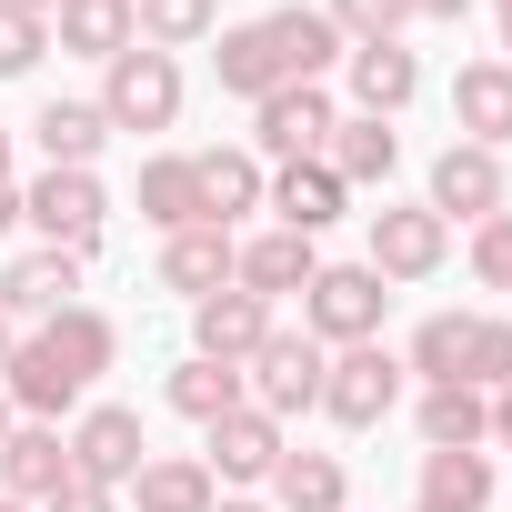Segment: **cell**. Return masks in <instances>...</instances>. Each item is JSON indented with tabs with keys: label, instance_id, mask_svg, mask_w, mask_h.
Returning <instances> with one entry per match:
<instances>
[{
	"label": "cell",
	"instance_id": "1",
	"mask_svg": "<svg viewBox=\"0 0 512 512\" xmlns=\"http://www.w3.org/2000/svg\"><path fill=\"white\" fill-rule=\"evenodd\" d=\"M342 31L322 21V11H262V21H231L221 31V51H211V71H221V91L231 101H272V91H292V81H322V71H342Z\"/></svg>",
	"mask_w": 512,
	"mask_h": 512
},
{
	"label": "cell",
	"instance_id": "2",
	"mask_svg": "<svg viewBox=\"0 0 512 512\" xmlns=\"http://www.w3.org/2000/svg\"><path fill=\"white\" fill-rule=\"evenodd\" d=\"M382 322H392V282H382L372 262H322V272H312V292H302V332H312L322 352L382 342Z\"/></svg>",
	"mask_w": 512,
	"mask_h": 512
},
{
	"label": "cell",
	"instance_id": "3",
	"mask_svg": "<svg viewBox=\"0 0 512 512\" xmlns=\"http://www.w3.org/2000/svg\"><path fill=\"white\" fill-rule=\"evenodd\" d=\"M322 372H332V352H322L312 332H272L262 352L241 362V392H251V412H272V422L292 432L302 412H322Z\"/></svg>",
	"mask_w": 512,
	"mask_h": 512
},
{
	"label": "cell",
	"instance_id": "4",
	"mask_svg": "<svg viewBox=\"0 0 512 512\" xmlns=\"http://www.w3.org/2000/svg\"><path fill=\"white\" fill-rule=\"evenodd\" d=\"M402 392H412V372H402V352H382V342H352V352H332V372H322V412H332L342 432H382V422L402 412Z\"/></svg>",
	"mask_w": 512,
	"mask_h": 512
},
{
	"label": "cell",
	"instance_id": "5",
	"mask_svg": "<svg viewBox=\"0 0 512 512\" xmlns=\"http://www.w3.org/2000/svg\"><path fill=\"white\" fill-rule=\"evenodd\" d=\"M101 121L111 131H171L181 121V61L171 51H121V61H101Z\"/></svg>",
	"mask_w": 512,
	"mask_h": 512
},
{
	"label": "cell",
	"instance_id": "6",
	"mask_svg": "<svg viewBox=\"0 0 512 512\" xmlns=\"http://www.w3.org/2000/svg\"><path fill=\"white\" fill-rule=\"evenodd\" d=\"M21 221L51 241V251H101V221H111V191H101V171H41L31 191H21Z\"/></svg>",
	"mask_w": 512,
	"mask_h": 512
},
{
	"label": "cell",
	"instance_id": "7",
	"mask_svg": "<svg viewBox=\"0 0 512 512\" xmlns=\"http://www.w3.org/2000/svg\"><path fill=\"white\" fill-rule=\"evenodd\" d=\"M362 262H372L382 282H432V272L452 262V221L422 211V201H382V211H372V251H362Z\"/></svg>",
	"mask_w": 512,
	"mask_h": 512
},
{
	"label": "cell",
	"instance_id": "8",
	"mask_svg": "<svg viewBox=\"0 0 512 512\" xmlns=\"http://www.w3.org/2000/svg\"><path fill=\"white\" fill-rule=\"evenodd\" d=\"M332 91L322 81H292V91H272V101H251V151L262 161H322V141H332Z\"/></svg>",
	"mask_w": 512,
	"mask_h": 512
},
{
	"label": "cell",
	"instance_id": "9",
	"mask_svg": "<svg viewBox=\"0 0 512 512\" xmlns=\"http://www.w3.org/2000/svg\"><path fill=\"white\" fill-rule=\"evenodd\" d=\"M282 452H292V432H282L272 412H251V402H241V412H221V422L201 432V462H211V482H221V492L272 482V462H282Z\"/></svg>",
	"mask_w": 512,
	"mask_h": 512
},
{
	"label": "cell",
	"instance_id": "10",
	"mask_svg": "<svg viewBox=\"0 0 512 512\" xmlns=\"http://www.w3.org/2000/svg\"><path fill=\"white\" fill-rule=\"evenodd\" d=\"M422 211H442V221H492V211H512L502 151H472V141L432 151V191H422Z\"/></svg>",
	"mask_w": 512,
	"mask_h": 512
},
{
	"label": "cell",
	"instance_id": "11",
	"mask_svg": "<svg viewBox=\"0 0 512 512\" xmlns=\"http://www.w3.org/2000/svg\"><path fill=\"white\" fill-rule=\"evenodd\" d=\"M141 462H151V432H141L131 402H91V412L71 422V472H81V482H111V492H121Z\"/></svg>",
	"mask_w": 512,
	"mask_h": 512
},
{
	"label": "cell",
	"instance_id": "12",
	"mask_svg": "<svg viewBox=\"0 0 512 512\" xmlns=\"http://www.w3.org/2000/svg\"><path fill=\"white\" fill-rule=\"evenodd\" d=\"M71 302H81V251H51V241H41V251H21V262H0V312H11V332H21V322L41 332V322L71 312Z\"/></svg>",
	"mask_w": 512,
	"mask_h": 512
},
{
	"label": "cell",
	"instance_id": "13",
	"mask_svg": "<svg viewBox=\"0 0 512 512\" xmlns=\"http://www.w3.org/2000/svg\"><path fill=\"white\" fill-rule=\"evenodd\" d=\"M312 272H322V251L302 241V231H251L241 251H231V282L251 292V302H292V292H312Z\"/></svg>",
	"mask_w": 512,
	"mask_h": 512
},
{
	"label": "cell",
	"instance_id": "14",
	"mask_svg": "<svg viewBox=\"0 0 512 512\" xmlns=\"http://www.w3.org/2000/svg\"><path fill=\"white\" fill-rule=\"evenodd\" d=\"M272 332H282V322H272V302H251L241 282H231V292H211V302H191V352H201V362H231V372H241Z\"/></svg>",
	"mask_w": 512,
	"mask_h": 512
},
{
	"label": "cell",
	"instance_id": "15",
	"mask_svg": "<svg viewBox=\"0 0 512 512\" xmlns=\"http://www.w3.org/2000/svg\"><path fill=\"white\" fill-rule=\"evenodd\" d=\"M61 482H81V472H71V432H61V422H11V442H0V492L41 512Z\"/></svg>",
	"mask_w": 512,
	"mask_h": 512
},
{
	"label": "cell",
	"instance_id": "16",
	"mask_svg": "<svg viewBox=\"0 0 512 512\" xmlns=\"http://www.w3.org/2000/svg\"><path fill=\"white\" fill-rule=\"evenodd\" d=\"M342 81H352V111H362V121H402V111L422 101V61H412L402 41H362V51H342Z\"/></svg>",
	"mask_w": 512,
	"mask_h": 512
},
{
	"label": "cell",
	"instance_id": "17",
	"mask_svg": "<svg viewBox=\"0 0 512 512\" xmlns=\"http://www.w3.org/2000/svg\"><path fill=\"white\" fill-rule=\"evenodd\" d=\"M322 171H332L342 191H382V181L402 171V131H392V121L342 111V121H332V141H322Z\"/></svg>",
	"mask_w": 512,
	"mask_h": 512
},
{
	"label": "cell",
	"instance_id": "18",
	"mask_svg": "<svg viewBox=\"0 0 512 512\" xmlns=\"http://www.w3.org/2000/svg\"><path fill=\"white\" fill-rule=\"evenodd\" d=\"M31 342H41V352H51V362H61V372H71L81 392H91V382H101V372L121 362V322H111V312H91V302L51 312V322H41Z\"/></svg>",
	"mask_w": 512,
	"mask_h": 512
},
{
	"label": "cell",
	"instance_id": "19",
	"mask_svg": "<svg viewBox=\"0 0 512 512\" xmlns=\"http://www.w3.org/2000/svg\"><path fill=\"white\" fill-rule=\"evenodd\" d=\"M452 131L472 151H502L512 141V61H462L452 71Z\"/></svg>",
	"mask_w": 512,
	"mask_h": 512
},
{
	"label": "cell",
	"instance_id": "20",
	"mask_svg": "<svg viewBox=\"0 0 512 512\" xmlns=\"http://www.w3.org/2000/svg\"><path fill=\"white\" fill-rule=\"evenodd\" d=\"M191 181H201V221H211V231H231L241 211H262L272 161H262V151H191Z\"/></svg>",
	"mask_w": 512,
	"mask_h": 512
},
{
	"label": "cell",
	"instance_id": "21",
	"mask_svg": "<svg viewBox=\"0 0 512 512\" xmlns=\"http://www.w3.org/2000/svg\"><path fill=\"white\" fill-rule=\"evenodd\" d=\"M342 181L322 171V161H272V191H262V211H282V231H302V241H322L332 221H342Z\"/></svg>",
	"mask_w": 512,
	"mask_h": 512
},
{
	"label": "cell",
	"instance_id": "22",
	"mask_svg": "<svg viewBox=\"0 0 512 512\" xmlns=\"http://www.w3.org/2000/svg\"><path fill=\"white\" fill-rule=\"evenodd\" d=\"M231 231H211V221H191V231H171L161 241V292H181V302H211V292H231Z\"/></svg>",
	"mask_w": 512,
	"mask_h": 512
},
{
	"label": "cell",
	"instance_id": "23",
	"mask_svg": "<svg viewBox=\"0 0 512 512\" xmlns=\"http://www.w3.org/2000/svg\"><path fill=\"white\" fill-rule=\"evenodd\" d=\"M31 141H41V171H91L101 141H111V121H101V101H41Z\"/></svg>",
	"mask_w": 512,
	"mask_h": 512
},
{
	"label": "cell",
	"instance_id": "24",
	"mask_svg": "<svg viewBox=\"0 0 512 512\" xmlns=\"http://www.w3.org/2000/svg\"><path fill=\"white\" fill-rule=\"evenodd\" d=\"M482 442H492V392L422 382V452H482Z\"/></svg>",
	"mask_w": 512,
	"mask_h": 512
},
{
	"label": "cell",
	"instance_id": "25",
	"mask_svg": "<svg viewBox=\"0 0 512 512\" xmlns=\"http://www.w3.org/2000/svg\"><path fill=\"white\" fill-rule=\"evenodd\" d=\"M272 512H352L342 452H282L272 462Z\"/></svg>",
	"mask_w": 512,
	"mask_h": 512
},
{
	"label": "cell",
	"instance_id": "26",
	"mask_svg": "<svg viewBox=\"0 0 512 512\" xmlns=\"http://www.w3.org/2000/svg\"><path fill=\"white\" fill-rule=\"evenodd\" d=\"M131 502H141V512H211L221 482H211L201 452H151V462L131 472Z\"/></svg>",
	"mask_w": 512,
	"mask_h": 512
},
{
	"label": "cell",
	"instance_id": "27",
	"mask_svg": "<svg viewBox=\"0 0 512 512\" xmlns=\"http://www.w3.org/2000/svg\"><path fill=\"white\" fill-rule=\"evenodd\" d=\"M131 201H141V221H151L161 241H171V231H191V221H201V181H191V151H151Z\"/></svg>",
	"mask_w": 512,
	"mask_h": 512
},
{
	"label": "cell",
	"instance_id": "28",
	"mask_svg": "<svg viewBox=\"0 0 512 512\" xmlns=\"http://www.w3.org/2000/svg\"><path fill=\"white\" fill-rule=\"evenodd\" d=\"M211 31H221V0H131V41H141V51H171V61H181V51H201Z\"/></svg>",
	"mask_w": 512,
	"mask_h": 512
},
{
	"label": "cell",
	"instance_id": "29",
	"mask_svg": "<svg viewBox=\"0 0 512 512\" xmlns=\"http://www.w3.org/2000/svg\"><path fill=\"white\" fill-rule=\"evenodd\" d=\"M51 41L81 51V61H121V51H131V0H61V11H51Z\"/></svg>",
	"mask_w": 512,
	"mask_h": 512
},
{
	"label": "cell",
	"instance_id": "30",
	"mask_svg": "<svg viewBox=\"0 0 512 512\" xmlns=\"http://www.w3.org/2000/svg\"><path fill=\"white\" fill-rule=\"evenodd\" d=\"M161 402H171L181 422H201V432H211V422H221V412H241L251 392H241V372H231V362H201V352H191V362L161 382Z\"/></svg>",
	"mask_w": 512,
	"mask_h": 512
},
{
	"label": "cell",
	"instance_id": "31",
	"mask_svg": "<svg viewBox=\"0 0 512 512\" xmlns=\"http://www.w3.org/2000/svg\"><path fill=\"white\" fill-rule=\"evenodd\" d=\"M492 482V452H422V512H482Z\"/></svg>",
	"mask_w": 512,
	"mask_h": 512
},
{
	"label": "cell",
	"instance_id": "32",
	"mask_svg": "<svg viewBox=\"0 0 512 512\" xmlns=\"http://www.w3.org/2000/svg\"><path fill=\"white\" fill-rule=\"evenodd\" d=\"M402 372H412V382H462V372H472V312H432V322L412 332Z\"/></svg>",
	"mask_w": 512,
	"mask_h": 512
},
{
	"label": "cell",
	"instance_id": "33",
	"mask_svg": "<svg viewBox=\"0 0 512 512\" xmlns=\"http://www.w3.org/2000/svg\"><path fill=\"white\" fill-rule=\"evenodd\" d=\"M41 51H51V21H41V11H21V0H0V81H31V71H41Z\"/></svg>",
	"mask_w": 512,
	"mask_h": 512
},
{
	"label": "cell",
	"instance_id": "34",
	"mask_svg": "<svg viewBox=\"0 0 512 512\" xmlns=\"http://www.w3.org/2000/svg\"><path fill=\"white\" fill-rule=\"evenodd\" d=\"M322 21L362 51V41H402V21H412V0H322Z\"/></svg>",
	"mask_w": 512,
	"mask_h": 512
},
{
	"label": "cell",
	"instance_id": "35",
	"mask_svg": "<svg viewBox=\"0 0 512 512\" xmlns=\"http://www.w3.org/2000/svg\"><path fill=\"white\" fill-rule=\"evenodd\" d=\"M472 282H482V292H512V211L472 221Z\"/></svg>",
	"mask_w": 512,
	"mask_h": 512
},
{
	"label": "cell",
	"instance_id": "36",
	"mask_svg": "<svg viewBox=\"0 0 512 512\" xmlns=\"http://www.w3.org/2000/svg\"><path fill=\"white\" fill-rule=\"evenodd\" d=\"M462 382H472V392H502V382H512V322H482V312H472V372H462Z\"/></svg>",
	"mask_w": 512,
	"mask_h": 512
},
{
	"label": "cell",
	"instance_id": "37",
	"mask_svg": "<svg viewBox=\"0 0 512 512\" xmlns=\"http://www.w3.org/2000/svg\"><path fill=\"white\" fill-rule=\"evenodd\" d=\"M41 512H121V492H111V482H61Z\"/></svg>",
	"mask_w": 512,
	"mask_h": 512
},
{
	"label": "cell",
	"instance_id": "38",
	"mask_svg": "<svg viewBox=\"0 0 512 512\" xmlns=\"http://www.w3.org/2000/svg\"><path fill=\"white\" fill-rule=\"evenodd\" d=\"M492 442H502V452H512V382H502V392H492Z\"/></svg>",
	"mask_w": 512,
	"mask_h": 512
},
{
	"label": "cell",
	"instance_id": "39",
	"mask_svg": "<svg viewBox=\"0 0 512 512\" xmlns=\"http://www.w3.org/2000/svg\"><path fill=\"white\" fill-rule=\"evenodd\" d=\"M21 231V181H0V241Z\"/></svg>",
	"mask_w": 512,
	"mask_h": 512
},
{
	"label": "cell",
	"instance_id": "40",
	"mask_svg": "<svg viewBox=\"0 0 512 512\" xmlns=\"http://www.w3.org/2000/svg\"><path fill=\"white\" fill-rule=\"evenodd\" d=\"M472 0H412V21H462Z\"/></svg>",
	"mask_w": 512,
	"mask_h": 512
},
{
	"label": "cell",
	"instance_id": "41",
	"mask_svg": "<svg viewBox=\"0 0 512 512\" xmlns=\"http://www.w3.org/2000/svg\"><path fill=\"white\" fill-rule=\"evenodd\" d=\"M211 512H272V502H251V492H221V502H211Z\"/></svg>",
	"mask_w": 512,
	"mask_h": 512
},
{
	"label": "cell",
	"instance_id": "42",
	"mask_svg": "<svg viewBox=\"0 0 512 512\" xmlns=\"http://www.w3.org/2000/svg\"><path fill=\"white\" fill-rule=\"evenodd\" d=\"M492 31H502V61H512V0H502V11H492Z\"/></svg>",
	"mask_w": 512,
	"mask_h": 512
},
{
	"label": "cell",
	"instance_id": "43",
	"mask_svg": "<svg viewBox=\"0 0 512 512\" xmlns=\"http://www.w3.org/2000/svg\"><path fill=\"white\" fill-rule=\"evenodd\" d=\"M11 342H21V332H11V312H0V362H11Z\"/></svg>",
	"mask_w": 512,
	"mask_h": 512
},
{
	"label": "cell",
	"instance_id": "44",
	"mask_svg": "<svg viewBox=\"0 0 512 512\" xmlns=\"http://www.w3.org/2000/svg\"><path fill=\"white\" fill-rule=\"evenodd\" d=\"M11 422H21V412H11V392H0V442H11Z\"/></svg>",
	"mask_w": 512,
	"mask_h": 512
},
{
	"label": "cell",
	"instance_id": "45",
	"mask_svg": "<svg viewBox=\"0 0 512 512\" xmlns=\"http://www.w3.org/2000/svg\"><path fill=\"white\" fill-rule=\"evenodd\" d=\"M0 181H11V131H0Z\"/></svg>",
	"mask_w": 512,
	"mask_h": 512
},
{
	"label": "cell",
	"instance_id": "46",
	"mask_svg": "<svg viewBox=\"0 0 512 512\" xmlns=\"http://www.w3.org/2000/svg\"><path fill=\"white\" fill-rule=\"evenodd\" d=\"M21 11H41V21H51V11H61V0H21Z\"/></svg>",
	"mask_w": 512,
	"mask_h": 512
},
{
	"label": "cell",
	"instance_id": "47",
	"mask_svg": "<svg viewBox=\"0 0 512 512\" xmlns=\"http://www.w3.org/2000/svg\"><path fill=\"white\" fill-rule=\"evenodd\" d=\"M0 512H31V502H11V492H0Z\"/></svg>",
	"mask_w": 512,
	"mask_h": 512
},
{
	"label": "cell",
	"instance_id": "48",
	"mask_svg": "<svg viewBox=\"0 0 512 512\" xmlns=\"http://www.w3.org/2000/svg\"><path fill=\"white\" fill-rule=\"evenodd\" d=\"M492 11H502V0H492Z\"/></svg>",
	"mask_w": 512,
	"mask_h": 512
},
{
	"label": "cell",
	"instance_id": "49",
	"mask_svg": "<svg viewBox=\"0 0 512 512\" xmlns=\"http://www.w3.org/2000/svg\"><path fill=\"white\" fill-rule=\"evenodd\" d=\"M412 512H422V502H412Z\"/></svg>",
	"mask_w": 512,
	"mask_h": 512
}]
</instances>
